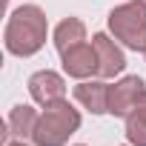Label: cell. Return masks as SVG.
<instances>
[{
    "instance_id": "6da1fadb",
    "label": "cell",
    "mask_w": 146,
    "mask_h": 146,
    "mask_svg": "<svg viewBox=\"0 0 146 146\" xmlns=\"http://www.w3.org/2000/svg\"><path fill=\"white\" fill-rule=\"evenodd\" d=\"M46 35H49L46 12L35 3H26L9 15L6 29H3V46L15 57H32L43 49Z\"/></svg>"
},
{
    "instance_id": "7a4b0ae2",
    "label": "cell",
    "mask_w": 146,
    "mask_h": 146,
    "mask_svg": "<svg viewBox=\"0 0 146 146\" xmlns=\"http://www.w3.org/2000/svg\"><path fill=\"white\" fill-rule=\"evenodd\" d=\"M78 129H80V112L63 98L52 106H43L32 140L35 146H66Z\"/></svg>"
},
{
    "instance_id": "3957f363",
    "label": "cell",
    "mask_w": 146,
    "mask_h": 146,
    "mask_svg": "<svg viewBox=\"0 0 146 146\" xmlns=\"http://www.w3.org/2000/svg\"><path fill=\"white\" fill-rule=\"evenodd\" d=\"M109 32L132 52H146V0H126L106 17Z\"/></svg>"
},
{
    "instance_id": "277c9868",
    "label": "cell",
    "mask_w": 146,
    "mask_h": 146,
    "mask_svg": "<svg viewBox=\"0 0 146 146\" xmlns=\"http://www.w3.org/2000/svg\"><path fill=\"white\" fill-rule=\"evenodd\" d=\"M143 92H146V83L137 75L120 78L115 86H109V115L112 117H126L137 106V100L143 98Z\"/></svg>"
},
{
    "instance_id": "5b68a950",
    "label": "cell",
    "mask_w": 146,
    "mask_h": 146,
    "mask_svg": "<svg viewBox=\"0 0 146 146\" xmlns=\"http://www.w3.org/2000/svg\"><path fill=\"white\" fill-rule=\"evenodd\" d=\"M29 95L40 106H52L66 98V80L52 69H40L29 78Z\"/></svg>"
},
{
    "instance_id": "8992f818",
    "label": "cell",
    "mask_w": 146,
    "mask_h": 146,
    "mask_svg": "<svg viewBox=\"0 0 146 146\" xmlns=\"http://www.w3.org/2000/svg\"><path fill=\"white\" fill-rule=\"evenodd\" d=\"M60 63H63V72L69 78H75V80H89V78H95L100 72L98 52H95V46H86V43L63 52L60 54Z\"/></svg>"
},
{
    "instance_id": "52a82bcc",
    "label": "cell",
    "mask_w": 146,
    "mask_h": 146,
    "mask_svg": "<svg viewBox=\"0 0 146 146\" xmlns=\"http://www.w3.org/2000/svg\"><path fill=\"white\" fill-rule=\"evenodd\" d=\"M92 46H95V52H98V66H100V72H98V78H115V75H120V72L126 69V54H123V49L106 35V32H98L95 37H92Z\"/></svg>"
},
{
    "instance_id": "ba28073f",
    "label": "cell",
    "mask_w": 146,
    "mask_h": 146,
    "mask_svg": "<svg viewBox=\"0 0 146 146\" xmlns=\"http://www.w3.org/2000/svg\"><path fill=\"white\" fill-rule=\"evenodd\" d=\"M75 98L92 115H109V83H103V80H80L75 86Z\"/></svg>"
},
{
    "instance_id": "9c48e42d",
    "label": "cell",
    "mask_w": 146,
    "mask_h": 146,
    "mask_svg": "<svg viewBox=\"0 0 146 146\" xmlns=\"http://www.w3.org/2000/svg\"><path fill=\"white\" fill-rule=\"evenodd\" d=\"M37 117H40V115H37L32 106L17 103V106L9 112V117H6V140H9V137H17V140L32 137V135H35V126H37Z\"/></svg>"
},
{
    "instance_id": "30bf717a",
    "label": "cell",
    "mask_w": 146,
    "mask_h": 146,
    "mask_svg": "<svg viewBox=\"0 0 146 146\" xmlns=\"http://www.w3.org/2000/svg\"><path fill=\"white\" fill-rule=\"evenodd\" d=\"M83 40H86V26H83V20L66 17V20L57 23V29H54V49H57L60 54L69 52V49H75V46H80Z\"/></svg>"
},
{
    "instance_id": "8fae6325",
    "label": "cell",
    "mask_w": 146,
    "mask_h": 146,
    "mask_svg": "<svg viewBox=\"0 0 146 146\" xmlns=\"http://www.w3.org/2000/svg\"><path fill=\"white\" fill-rule=\"evenodd\" d=\"M126 140L132 146H146V92L137 106L126 115Z\"/></svg>"
},
{
    "instance_id": "7c38bea8",
    "label": "cell",
    "mask_w": 146,
    "mask_h": 146,
    "mask_svg": "<svg viewBox=\"0 0 146 146\" xmlns=\"http://www.w3.org/2000/svg\"><path fill=\"white\" fill-rule=\"evenodd\" d=\"M3 146H29V143H26V140H6Z\"/></svg>"
},
{
    "instance_id": "4fadbf2b",
    "label": "cell",
    "mask_w": 146,
    "mask_h": 146,
    "mask_svg": "<svg viewBox=\"0 0 146 146\" xmlns=\"http://www.w3.org/2000/svg\"><path fill=\"white\" fill-rule=\"evenodd\" d=\"M78 146H83V143H78Z\"/></svg>"
}]
</instances>
